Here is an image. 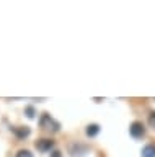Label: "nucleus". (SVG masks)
Here are the masks:
<instances>
[{"label": "nucleus", "instance_id": "7ed1b4c3", "mask_svg": "<svg viewBox=\"0 0 155 157\" xmlns=\"http://www.w3.org/2000/svg\"><path fill=\"white\" fill-rule=\"evenodd\" d=\"M36 149L39 152H51L54 149V141L52 139H47V137H42V139H38L36 141Z\"/></svg>", "mask_w": 155, "mask_h": 157}, {"label": "nucleus", "instance_id": "423d86ee", "mask_svg": "<svg viewBox=\"0 0 155 157\" xmlns=\"http://www.w3.org/2000/svg\"><path fill=\"white\" fill-rule=\"evenodd\" d=\"M100 124H96V123H91V124L87 126V129H85V134L88 136V137H95V136H98L100 134Z\"/></svg>", "mask_w": 155, "mask_h": 157}, {"label": "nucleus", "instance_id": "6e6552de", "mask_svg": "<svg viewBox=\"0 0 155 157\" xmlns=\"http://www.w3.org/2000/svg\"><path fill=\"white\" fill-rule=\"evenodd\" d=\"M25 115L30 118V120H33V118H35V115H36L35 106H26V108H25Z\"/></svg>", "mask_w": 155, "mask_h": 157}, {"label": "nucleus", "instance_id": "39448f33", "mask_svg": "<svg viewBox=\"0 0 155 157\" xmlns=\"http://www.w3.org/2000/svg\"><path fill=\"white\" fill-rule=\"evenodd\" d=\"M87 152H88V147L83 146V144H74L70 147V154L74 157H82V155H85Z\"/></svg>", "mask_w": 155, "mask_h": 157}, {"label": "nucleus", "instance_id": "1a4fd4ad", "mask_svg": "<svg viewBox=\"0 0 155 157\" xmlns=\"http://www.w3.org/2000/svg\"><path fill=\"white\" fill-rule=\"evenodd\" d=\"M15 157H35V155H33V152H31V151L21 149V151H18V152H17V155H15Z\"/></svg>", "mask_w": 155, "mask_h": 157}, {"label": "nucleus", "instance_id": "9b49d317", "mask_svg": "<svg viewBox=\"0 0 155 157\" xmlns=\"http://www.w3.org/2000/svg\"><path fill=\"white\" fill-rule=\"evenodd\" d=\"M51 157H62V152L61 151H52L51 152Z\"/></svg>", "mask_w": 155, "mask_h": 157}, {"label": "nucleus", "instance_id": "f257e3e1", "mask_svg": "<svg viewBox=\"0 0 155 157\" xmlns=\"http://www.w3.org/2000/svg\"><path fill=\"white\" fill-rule=\"evenodd\" d=\"M39 126L42 128V129L46 131H52V132H57L61 129V123L56 121L54 118H52L49 113H42L41 118H39Z\"/></svg>", "mask_w": 155, "mask_h": 157}, {"label": "nucleus", "instance_id": "9d476101", "mask_svg": "<svg viewBox=\"0 0 155 157\" xmlns=\"http://www.w3.org/2000/svg\"><path fill=\"white\" fill-rule=\"evenodd\" d=\"M149 124L152 126V128H155V111L150 113V116H149Z\"/></svg>", "mask_w": 155, "mask_h": 157}, {"label": "nucleus", "instance_id": "20e7f679", "mask_svg": "<svg viewBox=\"0 0 155 157\" xmlns=\"http://www.w3.org/2000/svg\"><path fill=\"white\" fill-rule=\"evenodd\" d=\"M10 129L18 139H26V137L31 134V129L28 126H10Z\"/></svg>", "mask_w": 155, "mask_h": 157}, {"label": "nucleus", "instance_id": "f03ea898", "mask_svg": "<svg viewBox=\"0 0 155 157\" xmlns=\"http://www.w3.org/2000/svg\"><path fill=\"white\" fill-rule=\"evenodd\" d=\"M129 134L134 137V139H142L145 136V126L142 121H132L129 126Z\"/></svg>", "mask_w": 155, "mask_h": 157}, {"label": "nucleus", "instance_id": "0eeeda50", "mask_svg": "<svg viewBox=\"0 0 155 157\" xmlns=\"http://www.w3.org/2000/svg\"><path fill=\"white\" fill-rule=\"evenodd\" d=\"M140 155L142 157H155V144L144 146L142 151H140Z\"/></svg>", "mask_w": 155, "mask_h": 157}]
</instances>
